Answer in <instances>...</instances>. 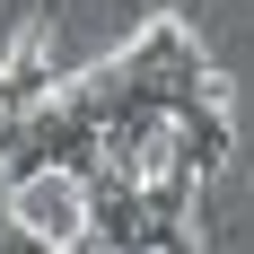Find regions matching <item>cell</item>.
<instances>
[{
  "instance_id": "obj_1",
  "label": "cell",
  "mask_w": 254,
  "mask_h": 254,
  "mask_svg": "<svg viewBox=\"0 0 254 254\" xmlns=\"http://www.w3.org/2000/svg\"><path fill=\"white\" fill-rule=\"evenodd\" d=\"M9 219H18L26 246H79L88 237V184L70 176V167H35V176H18V193H9Z\"/></svg>"
}]
</instances>
